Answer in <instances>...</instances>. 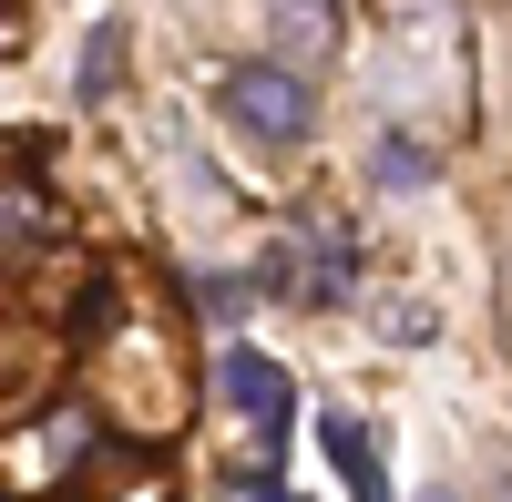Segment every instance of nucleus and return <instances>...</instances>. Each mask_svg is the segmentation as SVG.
I'll return each mask as SVG.
<instances>
[{"instance_id": "obj_1", "label": "nucleus", "mask_w": 512, "mask_h": 502, "mask_svg": "<svg viewBox=\"0 0 512 502\" xmlns=\"http://www.w3.org/2000/svg\"><path fill=\"white\" fill-rule=\"evenodd\" d=\"M216 103H226L236 134H256V144H308L318 134V93H308L297 62H226Z\"/></svg>"}, {"instance_id": "obj_2", "label": "nucleus", "mask_w": 512, "mask_h": 502, "mask_svg": "<svg viewBox=\"0 0 512 502\" xmlns=\"http://www.w3.org/2000/svg\"><path fill=\"white\" fill-rule=\"evenodd\" d=\"M216 380H226V400H236L246 421L267 431V441L287 431V410H297V390H287V369H277V359H256V349H226V369H216Z\"/></svg>"}, {"instance_id": "obj_3", "label": "nucleus", "mask_w": 512, "mask_h": 502, "mask_svg": "<svg viewBox=\"0 0 512 502\" xmlns=\"http://www.w3.org/2000/svg\"><path fill=\"white\" fill-rule=\"evenodd\" d=\"M267 41H277V62H328L338 52V0H267Z\"/></svg>"}, {"instance_id": "obj_4", "label": "nucleus", "mask_w": 512, "mask_h": 502, "mask_svg": "<svg viewBox=\"0 0 512 502\" xmlns=\"http://www.w3.org/2000/svg\"><path fill=\"white\" fill-rule=\"evenodd\" d=\"M113 62H123V21H93V41H82V72H72V93H82V103H103V93H113Z\"/></svg>"}, {"instance_id": "obj_5", "label": "nucleus", "mask_w": 512, "mask_h": 502, "mask_svg": "<svg viewBox=\"0 0 512 502\" xmlns=\"http://www.w3.org/2000/svg\"><path fill=\"white\" fill-rule=\"evenodd\" d=\"M328 451L349 462V492H359V502H390V482H379V451L359 441V421H328Z\"/></svg>"}, {"instance_id": "obj_6", "label": "nucleus", "mask_w": 512, "mask_h": 502, "mask_svg": "<svg viewBox=\"0 0 512 502\" xmlns=\"http://www.w3.org/2000/svg\"><path fill=\"white\" fill-rule=\"evenodd\" d=\"M379 185H431V154H420V144H390V154H379Z\"/></svg>"}, {"instance_id": "obj_7", "label": "nucleus", "mask_w": 512, "mask_h": 502, "mask_svg": "<svg viewBox=\"0 0 512 502\" xmlns=\"http://www.w3.org/2000/svg\"><path fill=\"white\" fill-rule=\"evenodd\" d=\"M431 502H451V492H431Z\"/></svg>"}, {"instance_id": "obj_8", "label": "nucleus", "mask_w": 512, "mask_h": 502, "mask_svg": "<svg viewBox=\"0 0 512 502\" xmlns=\"http://www.w3.org/2000/svg\"><path fill=\"white\" fill-rule=\"evenodd\" d=\"M502 502H512V492H502Z\"/></svg>"}]
</instances>
